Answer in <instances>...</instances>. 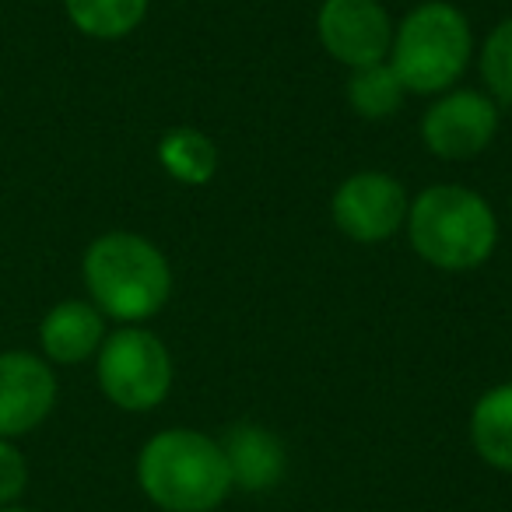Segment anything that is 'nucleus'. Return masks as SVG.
Masks as SVG:
<instances>
[{
	"label": "nucleus",
	"instance_id": "obj_5",
	"mask_svg": "<svg viewBox=\"0 0 512 512\" xmlns=\"http://www.w3.org/2000/svg\"><path fill=\"white\" fill-rule=\"evenodd\" d=\"M95 379L102 397L120 411H155L172 390V355L151 330L120 327L95 355Z\"/></svg>",
	"mask_w": 512,
	"mask_h": 512
},
{
	"label": "nucleus",
	"instance_id": "obj_3",
	"mask_svg": "<svg viewBox=\"0 0 512 512\" xmlns=\"http://www.w3.org/2000/svg\"><path fill=\"white\" fill-rule=\"evenodd\" d=\"M404 225L414 253L449 274L488 264L498 246V221L491 204L460 183H435L421 190L407 207Z\"/></svg>",
	"mask_w": 512,
	"mask_h": 512
},
{
	"label": "nucleus",
	"instance_id": "obj_11",
	"mask_svg": "<svg viewBox=\"0 0 512 512\" xmlns=\"http://www.w3.org/2000/svg\"><path fill=\"white\" fill-rule=\"evenodd\" d=\"M225 449L228 470H232V488L242 491H271L288 474V449L271 428L239 421L218 439Z\"/></svg>",
	"mask_w": 512,
	"mask_h": 512
},
{
	"label": "nucleus",
	"instance_id": "obj_17",
	"mask_svg": "<svg viewBox=\"0 0 512 512\" xmlns=\"http://www.w3.org/2000/svg\"><path fill=\"white\" fill-rule=\"evenodd\" d=\"M29 488V463L15 439H0V509L15 505Z\"/></svg>",
	"mask_w": 512,
	"mask_h": 512
},
{
	"label": "nucleus",
	"instance_id": "obj_6",
	"mask_svg": "<svg viewBox=\"0 0 512 512\" xmlns=\"http://www.w3.org/2000/svg\"><path fill=\"white\" fill-rule=\"evenodd\" d=\"M407 207H411V197H407L404 183L397 176H390V172L376 169L348 176L334 190V200H330L334 225L348 239L365 242V246L393 239L404 228Z\"/></svg>",
	"mask_w": 512,
	"mask_h": 512
},
{
	"label": "nucleus",
	"instance_id": "obj_9",
	"mask_svg": "<svg viewBox=\"0 0 512 512\" xmlns=\"http://www.w3.org/2000/svg\"><path fill=\"white\" fill-rule=\"evenodd\" d=\"M57 393V372L43 355L0 351V439L36 432L57 407Z\"/></svg>",
	"mask_w": 512,
	"mask_h": 512
},
{
	"label": "nucleus",
	"instance_id": "obj_16",
	"mask_svg": "<svg viewBox=\"0 0 512 512\" xmlns=\"http://www.w3.org/2000/svg\"><path fill=\"white\" fill-rule=\"evenodd\" d=\"M481 78L495 102L512 106V18L498 22L481 46Z\"/></svg>",
	"mask_w": 512,
	"mask_h": 512
},
{
	"label": "nucleus",
	"instance_id": "obj_1",
	"mask_svg": "<svg viewBox=\"0 0 512 512\" xmlns=\"http://www.w3.org/2000/svg\"><path fill=\"white\" fill-rule=\"evenodd\" d=\"M81 278L95 309L123 327H141L158 316L172 295L169 260L137 232L99 235L81 256Z\"/></svg>",
	"mask_w": 512,
	"mask_h": 512
},
{
	"label": "nucleus",
	"instance_id": "obj_15",
	"mask_svg": "<svg viewBox=\"0 0 512 512\" xmlns=\"http://www.w3.org/2000/svg\"><path fill=\"white\" fill-rule=\"evenodd\" d=\"M404 92L407 88L400 85L390 60L358 67V71H351V81H348L351 109H355L358 116H365V120H386V116H393L400 109V102H404Z\"/></svg>",
	"mask_w": 512,
	"mask_h": 512
},
{
	"label": "nucleus",
	"instance_id": "obj_4",
	"mask_svg": "<svg viewBox=\"0 0 512 512\" xmlns=\"http://www.w3.org/2000/svg\"><path fill=\"white\" fill-rule=\"evenodd\" d=\"M474 50L470 22L449 0H421L393 25L390 67L414 95H442L463 78Z\"/></svg>",
	"mask_w": 512,
	"mask_h": 512
},
{
	"label": "nucleus",
	"instance_id": "obj_18",
	"mask_svg": "<svg viewBox=\"0 0 512 512\" xmlns=\"http://www.w3.org/2000/svg\"><path fill=\"white\" fill-rule=\"evenodd\" d=\"M0 512H32V509H22V505H4Z\"/></svg>",
	"mask_w": 512,
	"mask_h": 512
},
{
	"label": "nucleus",
	"instance_id": "obj_12",
	"mask_svg": "<svg viewBox=\"0 0 512 512\" xmlns=\"http://www.w3.org/2000/svg\"><path fill=\"white\" fill-rule=\"evenodd\" d=\"M470 442L488 467L512 474V383H498L470 411Z\"/></svg>",
	"mask_w": 512,
	"mask_h": 512
},
{
	"label": "nucleus",
	"instance_id": "obj_2",
	"mask_svg": "<svg viewBox=\"0 0 512 512\" xmlns=\"http://www.w3.org/2000/svg\"><path fill=\"white\" fill-rule=\"evenodd\" d=\"M137 484L162 512H214L232 495V470L218 439L165 428L137 453Z\"/></svg>",
	"mask_w": 512,
	"mask_h": 512
},
{
	"label": "nucleus",
	"instance_id": "obj_8",
	"mask_svg": "<svg viewBox=\"0 0 512 512\" xmlns=\"http://www.w3.org/2000/svg\"><path fill=\"white\" fill-rule=\"evenodd\" d=\"M316 32L323 50L351 71L390 57L393 22L379 0H323Z\"/></svg>",
	"mask_w": 512,
	"mask_h": 512
},
{
	"label": "nucleus",
	"instance_id": "obj_7",
	"mask_svg": "<svg viewBox=\"0 0 512 512\" xmlns=\"http://www.w3.org/2000/svg\"><path fill=\"white\" fill-rule=\"evenodd\" d=\"M498 134V106L474 88H449L421 116V141L442 162L481 155Z\"/></svg>",
	"mask_w": 512,
	"mask_h": 512
},
{
	"label": "nucleus",
	"instance_id": "obj_14",
	"mask_svg": "<svg viewBox=\"0 0 512 512\" xmlns=\"http://www.w3.org/2000/svg\"><path fill=\"white\" fill-rule=\"evenodd\" d=\"M148 4L151 0H64V11L81 36L113 43L144 22Z\"/></svg>",
	"mask_w": 512,
	"mask_h": 512
},
{
	"label": "nucleus",
	"instance_id": "obj_10",
	"mask_svg": "<svg viewBox=\"0 0 512 512\" xmlns=\"http://www.w3.org/2000/svg\"><path fill=\"white\" fill-rule=\"evenodd\" d=\"M106 341V316L95 302L64 299L39 320V348L50 365H81L99 355Z\"/></svg>",
	"mask_w": 512,
	"mask_h": 512
},
{
	"label": "nucleus",
	"instance_id": "obj_13",
	"mask_svg": "<svg viewBox=\"0 0 512 512\" xmlns=\"http://www.w3.org/2000/svg\"><path fill=\"white\" fill-rule=\"evenodd\" d=\"M158 165L183 186H207L218 172V148L193 127H172L158 137Z\"/></svg>",
	"mask_w": 512,
	"mask_h": 512
}]
</instances>
